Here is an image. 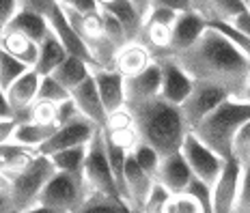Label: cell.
I'll use <instances>...</instances> for the list:
<instances>
[{"mask_svg":"<svg viewBox=\"0 0 250 213\" xmlns=\"http://www.w3.org/2000/svg\"><path fill=\"white\" fill-rule=\"evenodd\" d=\"M2 33H20L24 37H28L30 41H35L37 45H41L45 39L52 35L50 24L45 19V15L39 11V9L30 7V4H24L22 13L13 19Z\"/></svg>","mask_w":250,"mask_h":213,"instance_id":"cell-19","label":"cell"},{"mask_svg":"<svg viewBox=\"0 0 250 213\" xmlns=\"http://www.w3.org/2000/svg\"><path fill=\"white\" fill-rule=\"evenodd\" d=\"M59 127H48V125H39V123L33 121H22L15 129V136L11 144H20V147L26 149H33L39 153V149L43 147L48 140L56 134Z\"/></svg>","mask_w":250,"mask_h":213,"instance_id":"cell-26","label":"cell"},{"mask_svg":"<svg viewBox=\"0 0 250 213\" xmlns=\"http://www.w3.org/2000/svg\"><path fill=\"white\" fill-rule=\"evenodd\" d=\"M207 28H209V24L205 22V18L196 13L192 7L181 11L173 26V39H170V50H168L170 58H175V56L190 50L203 37V33Z\"/></svg>","mask_w":250,"mask_h":213,"instance_id":"cell-12","label":"cell"},{"mask_svg":"<svg viewBox=\"0 0 250 213\" xmlns=\"http://www.w3.org/2000/svg\"><path fill=\"white\" fill-rule=\"evenodd\" d=\"M132 157L136 159V164L140 168L147 173L153 181H158V174H160V166H162V155L158 153L155 149H151L149 144H140V147L132 153Z\"/></svg>","mask_w":250,"mask_h":213,"instance_id":"cell-31","label":"cell"},{"mask_svg":"<svg viewBox=\"0 0 250 213\" xmlns=\"http://www.w3.org/2000/svg\"><path fill=\"white\" fill-rule=\"evenodd\" d=\"M231 95H233V93L227 91V88H222V86L205 84V82H196L192 95L188 97V101L179 108L188 129H190V132H194V129L199 127L201 123L209 116V114L216 112L218 106H220V103H225Z\"/></svg>","mask_w":250,"mask_h":213,"instance_id":"cell-7","label":"cell"},{"mask_svg":"<svg viewBox=\"0 0 250 213\" xmlns=\"http://www.w3.org/2000/svg\"><path fill=\"white\" fill-rule=\"evenodd\" d=\"M56 174V168L52 166L50 157L39 155L30 168H26L20 176H15L13 181L2 179V213H20L24 209L37 205V198L41 190L45 188V183Z\"/></svg>","mask_w":250,"mask_h":213,"instance_id":"cell-4","label":"cell"},{"mask_svg":"<svg viewBox=\"0 0 250 213\" xmlns=\"http://www.w3.org/2000/svg\"><path fill=\"white\" fill-rule=\"evenodd\" d=\"M22 9H24V4L18 2V0H4L2 7H0V28L2 30L7 28V26L22 13Z\"/></svg>","mask_w":250,"mask_h":213,"instance_id":"cell-41","label":"cell"},{"mask_svg":"<svg viewBox=\"0 0 250 213\" xmlns=\"http://www.w3.org/2000/svg\"><path fill=\"white\" fill-rule=\"evenodd\" d=\"M39 157L37 151L20 147V144H2L0 147V166H2V179L13 181L20 176L30 164Z\"/></svg>","mask_w":250,"mask_h":213,"instance_id":"cell-21","label":"cell"},{"mask_svg":"<svg viewBox=\"0 0 250 213\" xmlns=\"http://www.w3.org/2000/svg\"><path fill=\"white\" fill-rule=\"evenodd\" d=\"M100 4H102L104 11L114 15V18L121 22V26L125 28V33H127L129 41H134V37H136L140 30L145 28V22H143V18L138 15L134 2H127V0H106V2H100Z\"/></svg>","mask_w":250,"mask_h":213,"instance_id":"cell-23","label":"cell"},{"mask_svg":"<svg viewBox=\"0 0 250 213\" xmlns=\"http://www.w3.org/2000/svg\"><path fill=\"white\" fill-rule=\"evenodd\" d=\"M151 63H153V60L149 58L147 48H145V45H140V43H136V41H132V43H127L125 48H121L117 52L112 69L119 71L125 80H129V77L140 76Z\"/></svg>","mask_w":250,"mask_h":213,"instance_id":"cell-20","label":"cell"},{"mask_svg":"<svg viewBox=\"0 0 250 213\" xmlns=\"http://www.w3.org/2000/svg\"><path fill=\"white\" fill-rule=\"evenodd\" d=\"M39 48L35 41H30L28 37L20 33H2V52L11 54L13 58H18L20 63H24L26 67L35 69L39 60Z\"/></svg>","mask_w":250,"mask_h":213,"instance_id":"cell-22","label":"cell"},{"mask_svg":"<svg viewBox=\"0 0 250 213\" xmlns=\"http://www.w3.org/2000/svg\"><path fill=\"white\" fill-rule=\"evenodd\" d=\"M93 80L97 84V93L106 108L108 116L123 108H127V91H125V77L114 69H93Z\"/></svg>","mask_w":250,"mask_h":213,"instance_id":"cell-14","label":"cell"},{"mask_svg":"<svg viewBox=\"0 0 250 213\" xmlns=\"http://www.w3.org/2000/svg\"><path fill=\"white\" fill-rule=\"evenodd\" d=\"M170 196H173V194H170V192L166 190L164 185L155 183V185H153V190H151V194H149L147 205H145V209L140 211V213H162L164 205L168 202Z\"/></svg>","mask_w":250,"mask_h":213,"instance_id":"cell-37","label":"cell"},{"mask_svg":"<svg viewBox=\"0 0 250 213\" xmlns=\"http://www.w3.org/2000/svg\"><path fill=\"white\" fill-rule=\"evenodd\" d=\"M237 213H250V164H244L242 190H239Z\"/></svg>","mask_w":250,"mask_h":213,"instance_id":"cell-42","label":"cell"},{"mask_svg":"<svg viewBox=\"0 0 250 213\" xmlns=\"http://www.w3.org/2000/svg\"><path fill=\"white\" fill-rule=\"evenodd\" d=\"M244 164L239 159H227L225 170L211 188V213H237L239 190H242Z\"/></svg>","mask_w":250,"mask_h":213,"instance_id":"cell-10","label":"cell"},{"mask_svg":"<svg viewBox=\"0 0 250 213\" xmlns=\"http://www.w3.org/2000/svg\"><path fill=\"white\" fill-rule=\"evenodd\" d=\"M192 181H194V174H192L190 166L186 164L184 155L175 153L168 155V157L162 159V166H160V174L155 183L164 185L170 194H186L190 190Z\"/></svg>","mask_w":250,"mask_h":213,"instance_id":"cell-18","label":"cell"},{"mask_svg":"<svg viewBox=\"0 0 250 213\" xmlns=\"http://www.w3.org/2000/svg\"><path fill=\"white\" fill-rule=\"evenodd\" d=\"M246 4H248V11H250V2H246Z\"/></svg>","mask_w":250,"mask_h":213,"instance_id":"cell-48","label":"cell"},{"mask_svg":"<svg viewBox=\"0 0 250 213\" xmlns=\"http://www.w3.org/2000/svg\"><path fill=\"white\" fill-rule=\"evenodd\" d=\"M80 188H84V181H82L80 176L56 173L48 183H45V188L41 190L37 205L50 207V209H56V211L74 213L78 207L82 205Z\"/></svg>","mask_w":250,"mask_h":213,"instance_id":"cell-8","label":"cell"},{"mask_svg":"<svg viewBox=\"0 0 250 213\" xmlns=\"http://www.w3.org/2000/svg\"><path fill=\"white\" fill-rule=\"evenodd\" d=\"M233 97H235V99H239V101H246V103H250V80H248L242 88H239V91H237Z\"/></svg>","mask_w":250,"mask_h":213,"instance_id":"cell-45","label":"cell"},{"mask_svg":"<svg viewBox=\"0 0 250 213\" xmlns=\"http://www.w3.org/2000/svg\"><path fill=\"white\" fill-rule=\"evenodd\" d=\"M22 121H15V118H0V142L2 144H11L15 129Z\"/></svg>","mask_w":250,"mask_h":213,"instance_id":"cell-43","label":"cell"},{"mask_svg":"<svg viewBox=\"0 0 250 213\" xmlns=\"http://www.w3.org/2000/svg\"><path fill=\"white\" fill-rule=\"evenodd\" d=\"M20 213H65V211H56V209H50V207H41V205H35L30 209H24Z\"/></svg>","mask_w":250,"mask_h":213,"instance_id":"cell-46","label":"cell"},{"mask_svg":"<svg viewBox=\"0 0 250 213\" xmlns=\"http://www.w3.org/2000/svg\"><path fill=\"white\" fill-rule=\"evenodd\" d=\"M82 181H84V188L91 190L93 194L106 196V198H112V200H121L110 162H108L104 132H97V136L88 144V155H86L84 170H82Z\"/></svg>","mask_w":250,"mask_h":213,"instance_id":"cell-5","label":"cell"},{"mask_svg":"<svg viewBox=\"0 0 250 213\" xmlns=\"http://www.w3.org/2000/svg\"><path fill=\"white\" fill-rule=\"evenodd\" d=\"M136 121H134V114L129 108H123V110L114 112L108 116V125L104 132H121V129H127V127H134Z\"/></svg>","mask_w":250,"mask_h":213,"instance_id":"cell-39","label":"cell"},{"mask_svg":"<svg viewBox=\"0 0 250 213\" xmlns=\"http://www.w3.org/2000/svg\"><path fill=\"white\" fill-rule=\"evenodd\" d=\"M173 60L194 82L222 86L233 95L250 80V63L246 56L216 26H209L190 50Z\"/></svg>","mask_w":250,"mask_h":213,"instance_id":"cell-1","label":"cell"},{"mask_svg":"<svg viewBox=\"0 0 250 213\" xmlns=\"http://www.w3.org/2000/svg\"><path fill=\"white\" fill-rule=\"evenodd\" d=\"M82 114L80 110H78V106H76V101L71 99H67V101H62L59 103V127H65V125H71V123H78V121H82Z\"/></svg>","mask_w":250,"mask_h":213,"instance_id":"cell-40","label":"cell"},{"mask_svg":"<svg viewBox=\"0 0 250 213\" xmlns=\"http://www.w3.org/2000/svg\"><path fill=\"white\" fill-rule=\"evenodd\" d=\"M248 121H250V103L239 101L231 95L192 134L205 147H209L213 153L220 155L222 159H233V140H235L237 132Z\"/></svg>","mask_w":250,"mask_h":213,"instance_id":"cell-3","label":"cell"},{"mask_svg":"<svg viewBox=\"0 0 250 213\" xmlns=\"http://www.w3.org/2000/svg\"><path fill=\"white\" fill-rule=\"evenodd\" d=\"M248 164H250V159H248Z\"/></svg>","mask_w":250,"mask_h":213,"instance_id":"cell-49","label":"cell"},{"mask_svg":"<svg viewBox=\"0 0 250 213\" xmlns=\"http://www.w3.org/2000/svg\"><path fill=\"white\" fill-rule=\"evenodd\" d=\"M39 86H41V76L35 69H30L28 74L20 77L7 93H2V99L11 106L18 121H20V114L24 116V121H28V110H30V106L37 101Z\"/></svg>","mask_w":250,"mask_h":213,"instance_id":"cell-16","label":"cell"},{"mask_svg":"<svg viewBox=\"0 0 250 213\" xmlns=\"http://www.w3.org/2000/svg\"><path fill=\"white\" fill-rule=\"evenodd\" d=\"M125 91H127V108L160 99V93H162V65L151 63L140 76L125 80Z\"/></svg>","mask_w":250,"mask_h":213,"instance_id":"cell-15","label":"cell"},{"mask_svg":"<svg viewBox=\"0 0 250 213\" xmlns=\"http://www.w3.org/2000/svg\"><path fill=\"white\" fill-rule=\"evenodd\" d=\"M71 97V93L67 91V88H62L59 82L54 80L52 76L48 77H41V86H39V97L37 99L39 101H50V103H62V101H67Z\"/></svg>","mask_w":250,"mask_h":213,"instance_id":"cell-34","label":"cell"},{"mask_svg":"<svg viewBox=\"0 0 250 213\" xmlns=\"http://www.w3.org/2000/svg\"><path fill=\"white\" fill-rule=\"evenodd\" d=\"M145 33H147V39L153 48L170 50V39H173V28H170V26L149 22L147 26H145Z\"/></svg>","mask_w":250,"mask_h":213,"instance_id":"cell-35","label":"cell"},{"mask_svg":"<svg viewBox=\"0 0 250 213\" xmlns=\"http://www.w3.org/2000/svg\"><path fill=\"white\" fill-rule=\"evenodd\" d=\"M233 157L239 159L242 164H248L250 159V121L237 132L233 140Z\"/></svg>","mask_w":250,"mask_h":213,"instance_id":"cell-36","label":"cell"},{"mask_svg":"<svg viewBox=\"0 0 250 213\" xmlns=\"http://www.w3.org/2000/svg\"><path fill=\"white\" fill-rule=\"evenodd\" d=\"M86 155H88V147H78V149L61 151V153L50 155V162L56 168V173H65V174L80 176L82 179V170H84V164H86Z\"/></svg>","mask_w":250,"mask_h":213,"instance_id":"cell-27","label":"cell"},{"mask_svg":"<svg viewBox=\"0 0 250 213\" xmlns=\"http://www.w3.org/2000/svg\"><path fill=\"white\" fill-rule=\"evenodd\" d=\"M229 26H233L237 33H242V35H246V37H250V11L242 13V15H239V18L235 19V22L229 24Z\"/></svg>","mask_w":250,"mask_h":213,"instance_id":"cell-44","label":"cell"},{"mask_svg":"<svg viewBox=\"0 0 250 213\" xmlns=\"http://www.w3.org/2000/svg\"><path fill=\"white\" fill-rule=\"evenodd\" d=\"M179 153L184 155L186 164L190 166L194 179L201 181V183H205L207 188L211 190L213 185H216L218 176H220L222 170H225L227 159H222L220 155L213 153L209 147H205V144H203L192 132L186 136L184 147H181Z\"/></svg>","mask_w":250,"mask_h":213,"instance_id":"cell-6","label":"cell"},{"mask_svg":"<svg viewBox=\"0 0 250 213\" xmlns=\"http://www.w3.org/2000/svg\"><path fill=\"white\" fill-rule=\"evenodd\" d=\"M71 99L76 101L78 110H80V114L86 118V121H91L93 125L97 129H102V132L106 129L108 112L102 103L100 93H97V84H95V80H93V74L88 80H84L74 93H71Z\"/></svg>","mask_w":250,"mask_h":213,"instance_id":"cell-17","label":"cell"},{"mask_svg":"<svg viewBox=\"0 0 250 213\" xmlns=\"http://www.w3.org/2000/svg\"><path fill=\"white\" fill-rule=\"evenodd\" d=\"M97 132H102V129H97L91 121H86V118H82V121H78V123H71V125L59 127L54 136L39 149V155L50 157V155L61 153V151L88 147V144L93 142V138L97 136Z\"/></svg>","mask_w":250,"mask_h":213,"instance_id":"cell-11","label":"cell"},{"mask_svg":"<svg viewBox=\"0 0 250 213\" xmlns=\"http://www.w3.org/2000/svg\"><path fill=\"white\" fill-rule=\"evenodd\" d=\"M67 58H69V54H67V50L62 48V43L54 37V35H50L39 48V60H37L35 71H37L41 77H48V76L54 74Z\"/></svg>","mask_w":250,"mask_h":213,"instance_id":"cell-25","label":"cell"},{"mask_svg":"<svg viewBox=\"0 0 250 213\" xmlns=\"http://www.w3.org/2000/svg\"><path fill=\"white\" fill-rule=\"evenodd\" d=\"M129 213H138V211H132V209H129Z\"/></svg>","mask_w":250,"mask_h":213,"instance_id":"cell-47","label":"cell"},{"mask_svg":"<svg viewBox=\"0 0 250 213\" xmlns=\"http://www.w3.org/2000/svg\"><path fill=\"white\" fill-rule=\"evenodd\" d=\"M162 213H209V209H207L201 202V198H196L192 192H186V194L170 196L168 202L164 205Z\"/></svg>","mask_w":250,"mask_h":213,"instance_id":"cell-29","label":"cell"},{"mask_svg":"<svg viewBox=\"0 0 250 213\" xmlns=\"http://www.w3.org/2000/svg\"><path fill=\"white\" fill-rule=\"evenodd\" d=\"M209 26H216L220 33H225L229 39L235 43V48L242 52L244 56H246V60L250 63V37H246V35H242V33H237L233 26H229V24H209Z\"/></svg>","mask_w":250,"mask_h":213,"instance_id":"cell-38","label":"cell"},{"mask_svg":"<svg viewBox=\"0 0 250 213\" xmlns=\"http://www.w3.org/2000/svg\"><path fill=\"white\" fill-rule=\"evenodd\" d=\"M28 71H30V67H26L24 63H20L18 58H13L11 54L2 52V54H0V88H2V93H7L9 88L22 76L28 74Z\"/></svg>","mask_w":250,"mask_h":213,"instance_id":"cell-28","label":"cell"},{"mask_svg":"<svg viewBox=\"0 0 250 213\" xmlns=\"http://www.w3.org/2000/svg\"><path fill=\"white\" fill-rule=\"evenodd\" d=\"M129 110L134 114V121L145 144L158 151L162 159L179 153L186 136L190 134L179 108L162 99H153L129 106Z\"/></svg>","mask_w":250,"mask_h":213,"instance_id":"cell-2","label":"cell"},{"mask_svg":"<svg viewBox=\"0 0 250 213\" xmlns=\"http://www.w3.org/2000/svg\"><path fill=\"white\" fill-rule=\"evenodd\" d=\"M106 138L110 140L114 147H119L121 151H125L127 155H132L140 144H143V138H140V132L138 127H127V129H121V132H104Z\"/></svg>","mask_w":250,"mask_h":213,"instance_id":"cell-33","label":"cell"},{"mask_svg":"<svg viewBox=\"0 0 250 213\" xmlns=\"http://www.w3.org/2000/svg\"><path fill=\"white\" fill-rule=\"evenodd\" d=\"M160 65H162V93H160V99L175 108H181L188 101V97L192 95L196 82L173 58L164 60Z\"/></svg>","mask_w":250,"mask_h":213,"instance_id":"cell-13","label":"cell"},{"mask_svg":"<svg viewBox=\"0 0 250 213\" xmlns=\"http://www.w3.org/2000/svg\"><path fill=\"white\" fill-rule=\"evenodd\" d=\"M91 74H93L91 65L84 63V60H80V58H76V56H69V58H67L54 74H52V77H54L62 88H67L69 93H74L82 82L91 77Z\"/></svg>","mask_w":250,"mask_h":213,"instance_id":"cell-24","label":"cell"},{"mask_svg":"<svg viewBox=\"0 0 250 213\" xmlns=\"http://www.w3.org/2000/svg\"><path fill=\"white\" fill-rule=\"evenodd\" d=\"M28 121L39 123V125H48V127H59V106L37 99L28 110Z\"/></svg>","mask_w":250,"mask_h":213,"instance_id":"cell-32","label":"cell"},{"mask_svg":"<svg viewBox=\"0 0 250 213\" xmlns=\"http://www.w3.org/2000/svg\"><path fill=\"white\" fill-rule=\"evenodd\" d=\"M41 13L45 15V19H48V24H50L52 35H54V37L62 43V48L67 50V54L76 56V58H80V60H84V63H88L93 69H100L97 63H95V58H93L91 50L86 48L84 39H82L80 35L74 30V26L69 24V19H67L65 11H62L61 2L45 4V7L41 9Z\"/></svg>","mask_w":250,"mask_h":213,"instance_id":"cell-9","label":"cell"},{"mask_svg":"<svg viewBox=\"0 0 250 213\" xmlns=\"http://www.w3.org/2000/svg\"><path fill=\"white\" fill-rule=\"evenodd\" d=\"M74 213H129V209L121 200H112L106 198V196L93 194L91 198L82 200V205Z\"/></svg>","mask_w":250,"mask_h":213,"instance_id":"cell-30","label":"cell"}]
</instances>
